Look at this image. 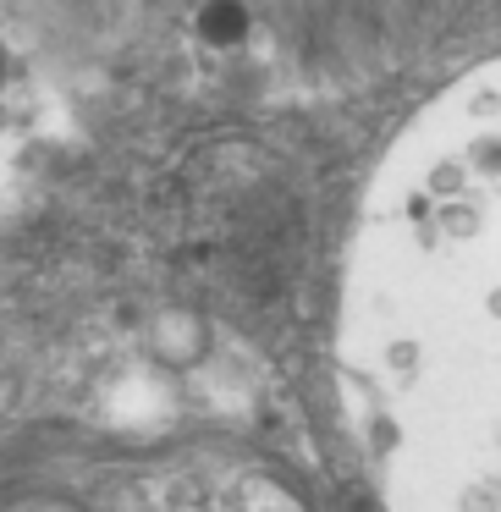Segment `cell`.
Instances as JSON below:
<instances>
[{"label": "cell", "mask_w": 501, "mask_h": 512, "mask_svg": "<svg viewBox=\"0 0 501 512\" xmlns=\"http://www.w3.org/2000/svg\"><path fill=\"white\" fill-rule=\"evenodd\" d=\"M391 512H496V78L441 100L369 193L342 320Z\"/></svg>", "instance_id": "6da1fadb"}, {"label": "cell", "mask_w": 501, "mask_h": 512, "mask_svg": "<svg viewBox=\"0 0 501 512\" xmlns=\"http://www.w3.org/2000/svg\"><path fill=\"white\" fill-rule=\"evenodd\" d=\"M45 116V94H39V67L28 61V50L0 28V193L17 177L28 144L39 133Z\"/></svg>", "instance_id": "7a4b0ae2"}]
</instances>
